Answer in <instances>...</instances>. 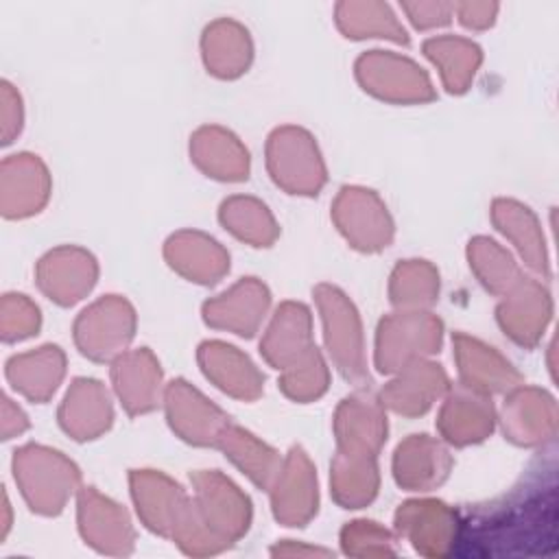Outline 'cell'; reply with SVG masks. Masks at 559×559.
<instances>
[{"label":"cell","instance_id":"35","mask_svg":"<svg viewBox=\"0 0 559 559\" xmlns=\"http://www.w3.org/2000/svg\"><path fill=\"white\" fill-rule=\"evenodd\" d=\"M221 223L240 240L253 247H269L280 229L269 207L251 197H231L221 205Z\"/></svg>","mask_w":559,"mask_h":559},{"label":"cell","instance_id":"24","mask_svg":"<svg viewBox=\"0 0 559 559\" xmlns=\"http://www.w3.org/2000/svg\"><path fill=\"white\" fill-rule=\"evenodd\" d=\"M114 419L107 389L92 378H76L59 408L61 428L76 441L96 439Z\"/></svg>","mask_w":559,"mask_h":559},{"label":"cell","instance_id":"34","mask_svg":"<svg viewBox=\"0 0 559 559\" xmlns=\"http://www.w3.org/2000/svg\"><path fill=\"white\" fill-rule=\"evenodd\" d=\"M426 57L439 68L443 85L452 94H461L472 83L480 63V48L461 37H435L424 44Z\"/></svg>","mask_w":559,"mask_h":559},{"label":"cell","instance_id":"8","mask_svg":"<svg viewBox=\"0 0 559 559\" xmlns=\"http://www.w3.org/2000/svg\"><path fill=\"white\" fill-rule=\"evenodd\" d=\"M332 216L347 242L360 251H380L393 238V221L373 190L343 188L334 201Z\"/></svg>","mask_w":559,"mask_h":559},{"label":"cell","instance_id":"1","mask_svg":"<svg viewBox=\"0 0 559 559\" xmlns=\"http://www.w3.org/2000/svg\"><path fill=\"white\" fill-rule=\"evenodd\" d=\"M190 483L194 496L173 542L192 557L218 555L249 531L251 502L216 469H199Z\"/></svg>","mask_w":559,"mask_h":559},{"label":"cell","instance_id":"21","mask_svg":"<svg viewBox=\"0 0 559 559\" xmlns=\"http://www.w3.org/2000/svg\"><path fill=\"white\" fill-rule=\"evenodd\" d=\"M395 373L397 378L382 391V404L406 417L424 415L450 386L441 365L428 362L426 358L415 360Z\"/></svg>","mask_w":559,"mask_h":559},{"label":"cell","instance_id":"30","mask_svg":"<svg viewBox=\"0 0 559 559\" xmlns=\"http://www.w3.org/2000/svg\"><path fill=\"white\" fill-rule=\"evenodd\" d=\"M66 371V356L57 345L39 347L9 360L7 376L17 391L35 402L48 400Z\"/></svg>","mask_w":559,"mask_h":559},{"label":"cell","instance_id":"2","mask_svg":"<svg viewBox=\"0 0 559 559\" xmlns=\"http://www.w3.org/2000/svg\"><path fill=\"white\" fill-rule=\"evenodd\" d=\"M79 469L61 452L28 445L15 452V480L33 511L57 515L79 485Z\"/></svg>","mask_w":559,"mask_h":559},{"label":"cell","instance_id":"22","mask_svg":"<svg viewBox=\"0 0 559 559\" xmlns=\"http://www.w3.org/2000/svg\"><path fill=\"white\" fill-rule=\"evenodd\" d=\"M496 413L491 400L465 384L452 389L439 415L441 435L454 445H469L487 439L493 430Z\"/></svg>","mask_w":559,"mask_h":559},{"label":"cell","instance_id":"4","mask_svg":"<svg viewBox=\"0 0 559 559\" xmlns=\"http://www.w3.org/2000/svg\"><path fill=\"white\" fill-rule=\"evenodd\" d=\"M443 323L424 310H400L378 325L376 365L382 373H395L402 367L424 360L439 352Z\"/></svg>","mask_w":559,"mask_h":559},{"label":"cell","instance_id":"28","mask_svg":"<svg viewBox=\"0 0 559 559\" xmlns=\"http://www.w3.org/2000/svg\"><path fill=\"white\" fill-rule=\"evenodd\" d=\"M310 330V310L304 304L284 301L260 343V352L269 365L275 369H286L312 347Z\"/></svg>","mask_w":559,"mask_h":559},{"label":"cell","instance_id":"12","mask_svg":"<svg viewBox=\"0 0 559 559\" xmlns=\"http://www.w3.org/2000/svg\"><path fill=\"white\" fill-rule=\"evenodd\" d=\"M79 531L85 544L103 555L124 557L133 552L135 533L127 511L94 487H85L79 493Z\"/></svg>","mask_w":559,"mask_h":559},{"label":"cell","instance_id":"16","mask_svg":"<svg viewBox=\"0 0 559 559\" xmlns=\"http://www.w3.org/2000/svg\"><path fill=\"white\" fill-rule=\"evenodd\" d=\"M338 452L378 454L386 439L384 404L371 391H356L345 397L334 417Z\"/></svg>","mask_w":559,"mask_h":559},{"label":"cell","instance_id":"10","mask_svg":"<svg viewBox=\"0 0 559 559\" xmlns=\"http://www.w3.org/2000/svg\"><path fill=\"white\" fill-rule=\"evenodd\" d=\"M397 533L424 557H445L459 542V520L439 500H408L395 513Z\"/></svg>","mask_w":559,"mask_h":559},{"label":"cell","instance_id":"23","mask_svg":"<svg viewBox=\"0 0 559 559\" xmlns=\"http://www.w3.org/2000/svg\"><path fill=\"white\" fill-rule=\"evenodd\" d=\"M111 380L129 415L148 413L159 404L162 369L146 347L122 352L118 358H114Z\"/></svg>","mask_w":559,"mask_h":559},{"label":"cell","instance_id":"20","mask_svg":"<svg viewBox=\"0 0 559 559\" xmlns=\"http://www.w3.org/2000/svg\"><path fill=\"white\" fill-rule=\"evenodd\" d=\"M452 469L450 452L428 435H411L393 456V476L408 491H430L439 487Z\"/></svg>","mask_w":559,"mask_h":559},{"label":"cell","instance_id":"11","mask_svg":"<svg viewBox=\"0 0 559 559\" xmlns=\"http://www.w3.org/2000/svg\"><path fill=\"white\" fill-rule=\"evenodd\" d=\"M269 491L277 522L286 526H306L314 518L319 507L317 474L301 448L288 452Z\"/></svg>","mask_w":559,"mask_h":559},{"label":"cell","instance_id":"41","mask_svg":"<svg viewBox=\"0 0 559 559\" xmlns=\"http://www.w3.org/2000/svg\"><path fill=\"white\" fill-rule=\"evenodd\" d=\"M404 9L411 13V22L417 28H430L448 24L452 4H404Z\"/></svg>","mask_w":559,"mask_h":559},{"label":"cell","instance_id":"40","mask_svg":"<svg viewBox=\"0 0 559 559\" xmlns=\"http://www.w3.org/2000/svg\"><path fill=\"white\" fill-rule=\"evenodd\" d=\"M393 535L378 522L356 520L341 531V546L352 557H391L395 555Z\"/></svg>","mask_w":559,"mask_h":559},{"label":"cell","instance_id":"3","mask_svg":"<svg viewBox=\"0 0 559 559\" xmlns=\"http://www.w3.org/2000/svg\"><path fill=\"white\" fill-rule=\"evenodd\" d=\"M314 297L321 310L325 345L336 369L347 380L365 384L369 380V373L362 343V325L354 304L341 288L330 284H319L314 288Z\"/></svg>","mask_w":559,"mask_h":559},{"label":"cell","instance_id":"15","mask_svg":"<svg viewBox=\"0 0 559 559\" xmlns=\"http://www.w3.org/2000/svg\"><path fill=\"white\" fill-rule=\"evenodd\" d=\"M498 306V323L522 347H535L552 317V299L539 280L522 277Z\"/></svg>","mask_w":559,"mask_h":559},{"label":"cell","instance_id":"39","mask_svg":"<svg viewBox=\"0 0 559 559\" xmlns=\"http://www.w3.org/2000/svg\"><path fill=\"white\" fill-rule=\"evenodd\" d=\"M17 175V201L15 210L9 212V216H28L33 212H39V207L48 199L50 179L46 173V166L35 155H13L11 157Z\"/></svg>","mask_w":559,"mask_h":559},{"label":"cell","instance_id":"27","mask_svg":"<svg viewBox=\"0 0 559 559\" xmlns=\"http://www.w3.org/2000/svg\"><path fill=\"white\" fill-rule=\"evenodd\" d=\"M496 227L515 245L524 264L539 277H550V262L544 231L531 207L513 199H496L491 205Z\"/></svg>","mask_w":559,"mask_h":559},{"label":"cell","instance_id":"7","mask_svg":"<svg viewBox=\"0 0 559 559\" xmlns=\"http://www.w3.org/2000/svg\"><path fill=\"white\" fill-rule=\"evenodd\" d=\"M360 85L373 96L391 103H426L435 98L428 74L411 59L371 50L356 61Z\"/></svg>","mask_w":559,"mask_h":559},{"label":"cell","instance_id":"32","mask_svg":"<svg viewBox=\"0 0 559 559\" xmlns=\"http://www.w3.org/2000/svg\"><path fill=\"white\" fill-rule=\"evenodd\" d=\"M332 493L345 509H360L369 504L378 493V465L373 454L338 452L332 461Z\"/></svg>","mask_w":559,"mask_h":559},{"label":"cell","instance_id":"14","mask_svg":"<svg viewBox=\"0 0 559 559\" xmlns=\"http://www.w3.org/2000/svg\"><path fill=\"white\" fill-rule=\"evenodd\" d=\"M502 430L518 445H544L557 435L555 397L537 386H515L509 391L502 411Z\"/></svg>","mask_w":559,"mask_h":559},{"label":"cell","instance_id":"33","mask_svg":"<svg viewBox=\"0 0 559 559\" xmlns=\"http://www.w3.org/2000/svg\"><path fill=\"white\" fill-rule=\"evenodd\" d=\"M203 59L207 72L221 79L242 74L251 61V41L247 31L234 22H214L203 35Z\"/></svg>","mask_w":559,"mask_h":559},{"label":"cell","instance_id":"19","mask_svg":"<svg viewBox=\"0 0 559 559\" xmlns=\"http://www.w3.org/2000/svg\"><path fill=\"white\" fill-rule=\"evenodd\" d=\"M98 275L96 260L79 247H59L41 258L37 277L41 290L61 306H72L92 290Z\"/></svg>","mask_w":559,"mask_h":559},{"label":"cell","instance_id":"13","mask_svg":"<svg viewBox=\"0 0 559 559\" xmlns=\"http://www.w3.org/2000/svg\"><path fill=\"white\" fill-rule=\"evenodd\" d=\"M164 402L170 428L188 443L216 445L229 424V417L186 380L170 382L164 391Z\"/></svg>","mask_w":559,"mask_h":559},{"label":"cell","instance_id":"17","mask_svg":"<svg viewBox=\"0 0 559 559\" xmlns=\"http://www.w3.org/2000/svg\"><path fill=\"white\" fill-rule=\"evenodd\" d=\"M271 295L255 277H242L223 295L203 304V319L212 328L253 336L264 319Z\"/></svg>","mask_w":559,"mask_h":559},{"label":"cell","instance_id":"42","mask_svg":"<svg viewBox=\"0 0 559 559\" xmlns=\"http://www.w3.org/2000/svg\"><path fill=\"white\" fill-rule=\"evenodd\" d=\"M496 4H463L461 7V22L469 28H485L493 22Z\"/></svg>","mask_w":559,"mask_h":559},{"label":"cell","instance_id":"18","mask_svg":"<svg viewBox=\"0 0 559 559\" xmlns=\"http://www.w3.org/2000/svg\"><path fill=\"white\" fill-rule=\"evenodd\" d=\"M452 343L461 373V384L485 395L509 393L511 389L522 384V376L515 371V367L493 347L463 332H456L452 336Z\"/></svg>","mask_w":559,"mask_h":559},{"label":"cell","instance_id":"37","mask_svg":"<svg viewBox=\"0 0 559 559\" xmlns=\"http://www.w3.org/2000/svg\"><path fill=\"white\" fill-rule=\"evenodd\" d=\"M467 258L480 284L493 295H507L524 277L511 253L491 238L478 236L469 240Z\"/></svg>","mask_w":559,"mask_h":559},{"label":"cell","instance_id":"5","mask_svg":"<svg viewBox=\"0 0 559 559\" xmlns=\"http://www.w3.org/2000/svg\"><path fill=\"white\" fill-rule=\"evenodd\" d=\"M273 181L290 194H317L325 183V166L312 135L299 127L275 129L266 144Z\"/></svg>","mask_w":559,"mask_h":559},{"label":"cell","instance_id":"31","mask_svg":"<svg viewBox=\"0 0 559 559\" xmlns=\"http://www.w3.org/2000/svg\"><path fill=\"white\" fill-rule=\"evenodd\" d=\"M216 445L225 452L227 459H231V463L236 467H240L260 489H269L271 483L275 480L280 467H282V459L280 454L269 448L266 443H262L258 437H253L251 432H247L240 426H234L231 421L225 426V430L221 432Z\"/></svg>","mask_w":559,"mask_h":559},{"label":"cell","instance_id":"36","mask_svg":"<svg viewBox=\"0 0 559 559\" xmlns=\"http://www.w3.org/2000/svg\"><path fill=\"white\" fill-rule=\"evenodd\" d=\"M389 295L400 310H424L439 295V273L426 260H406L391 273Z\"/></svg>","mask_w":559,"mask_h":559},{"label":"cell","instance_id":"9","mask_svg":"<svg viewBox=\"0 0 559 559\" xmlns=\"http://www.w3.org/2000/svg\"><path fill=\"white\" fill-rule=\"evenodd\" d=\"M129 480L131 496L144 526L173 539L190 509L192 498L173 478L155 469H133Z\"/></svg>","mask_w":559,"mask_h":559},{"label":"cell","instance_id":"26","mask_svg":"<svg viewBox=\"0 0 559 559\" xmlns=\"http://www.w3.org/2000/svg\"><path fill=\"white\" fill-rule=\"evenodd\" d=\"M203 373L225 393L240 400H255L262 393V373L236 347L221 341H205L199 347Z\"/></svg>","mask_w":559,"mask_h":559},{"label":"cell","instance_id":"38","mask_svg":"<svg viewBox=\"0 0 559 559\" xmlns=\"http://www.w3.org/2000/svg\"><path fill=\"white\" fill-rule=\"evenodd\" d=\"M328 380H330L328 367H325L319 349L312 345L295 362H290L286 369H282L280 386L290 400L310 402L325 393Z\"/></svg>","mask_w":559,"mask_h":559},{"label":"cell","instance_id":"25","mask_svg":"<svg viewBox=\"0 0 559 559\" xmlns=\"http://www.w3.org/2000/svg\"><path fill=\"white\" fill-rule=\"evenodd\" d=\"M168 264L190 282L214 284L229 271V253L201 231H179L164 247Z\"/></svg>","mask_w":559,"mask_h":559},{"label":"cell","instance_id":"6","mask_svg":"<svg viewBox=\"0 0 559 559\" xmlns=\"http://www.w3.org/2000/svg\"><path fill=\"white\" fill-rule=\"evenodd\" d=\"M135 332V312L124 297L107 295L85 308L74 323V341L92 360L118 358Z\"/></svg>","mask_w":559,"mask_h":559},{"label":"cell","instance_id":"29","mask_svg":"<svg viewBox=\"0 0 559 559\" xmlns=\"http://www.w3.org/2000/svg\"><path fill=\"white\" fill-rule=\"evenodd\" d=\"M194 164L214 179L242 181L249 173V153L240 140L221 127H201L190 142Z\"/></svg>","mask_w":559,"mask_h":559},{"label":"cell","instance_id":"43","mask_svg":"<svg viewBox=\"0 0 559 559\" xmlns=\"http://www.w3.org/2000/svg\"><path fill=\"white\" fill-rule=\"evenodd\" d=\"M273 555H288V557H314V555H321V557H330L332 550H325V548H319V546H306V544H295V542H284V544H277L271 548Z\"/></svg>","mask_w":559,"mask_h":559}]
</instances>
